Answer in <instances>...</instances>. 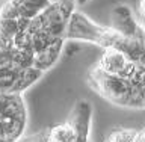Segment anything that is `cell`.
<instances>
[{
  "instance_id": "cell-1",
  "label": "cell",
  "mask_w": 145,
  "mask_h": 142,
  "mask_svg": "<svg viewBox=\"0 0 145 142\" xmlns=\"http://www.w3.org/2000/svg\"><path fill=\"white\" fill-rule=\"evenodd\" d=\"M27 106L23 94H0V142H20L27 129Z\"/></svg>"
},
{
  "instance_id": "cell-2",
  "label": "cell",
  "mask_w": 145,
  "mask_h": 142,
  "mask_svg": "<svg viewBox=\"0 0 145 142\" xmlns=\"http://www.w3.org/2000/svg\"><path fill=\"white\" fill-rule=\"evenodd\" d=\"M116 32H113L110 27H103L94 23L92 20H89L86 15H83L82 12L76 11L70 18L67 27V35L65 41H85V43H92L97 44L100 47L104 48H110L115 39Z\"/></svg>"
},
{
  "instance_id": "cell-3",
  "label": "cell",
  "mask_w": 145,
  "mask_h": 142,
  "mask_svg": "<svg viewBox=\"0 0 145 142\" xmlns=\"http://www.w3.org/2000/svg\"><path fill=\"white\" fill-rule=\"evenodd\" d=\"M89 85L98 92L103 98L109 100L113 104L125 107L127 98H129L130 83L121 76H112L103 73L95 65L89 71Z\"/></svg>"
},
{
  "instance_id": "cell-4",
  "label": "cell",
  "mask_w": 145,
  "mask_h": 142,
  "mask_svg": "<svg viewBox=\"0 0 145 142\" xmlns=\"http://www.w3.org/2000/svg\"><path fill=\"white\" fill-rule=\"evenodd\" d=\"M110 29L124 38H145V30L127 5H115L110 11Z\"/></svg>"
},
{
  "instance_id": "cell-5",
  "label": "cell",
  "mask_w": 145,
  "mask_h": 142,
  "mask_svg": "<svg viewBox=\"0 0 145 142\" xmlns=\"http://www.w3.org/2000/svg\"><path fill=\"white\" fill-rule=\"evenodd\" d=\"M91 120H92V106L88 100L77 101L70 116L77 133V142H88L91 132Z\"/></svg>"
},
{
  "instance_id": "cell-6",
  "label": "cell",
  "mask_w": 145,
  "mask_h": 142,
  "mask_svg": "<svg viewBox=\"0 0 145 142\" xmlns=\"http://www.w3.org/2000/svg\"><path fill=\"white\" fill-rule=\"evenodd\" d=\"M129 63L130 61L122 52L116 48H104L97 67L106 74L121 76L125 71V68L129 67Z\"/></svg>"
},
{
  "instance_id": "cell-7",
  "label": "cell",
  "mask_w": 145,
  "mask_h": 142,
  "mask_svg": "<svg viewBox=\"0 0 145 142\" xmlns=\"http://www.w3.org/2000/svg\"><path fill=\"white\" fill-rule=\"evenodd\" d=\"M47 142H77V133L72 122L68 120L62 124H56L52 129L45 130Z\"/></svg>"
},
{
  "instance_id": "cell-8",
  "label": "cell",
  "mask_w": 145,
  "mask_h": 142,
  "mask_svg": "<svg viewBox=\"0 0 145 142\" xmlns=\"http://www.w3.org/2000/svg\"><path fill=\"white\" fill-rule=\"evenodd\" d=\"M139 130L136 129H113L110 133L107 135L106 142H136L139 138Z\"/></svg>"
},
{
  "instance_id": "cell-9",
  "label": "cell",
  "mask_w": 145,
  "mask_h": 142,
  "mask_svg": "<svg viewBox=\"0 0 145 142\" xmlns=\"http://www.w3.org/2000/svg\"><path fill=\"white\" fill-rule=\"evenodd\" d=\"M136 14H138V21L140 27L145 30V0H138V6H136Z\"/></svg>"
},
{
  "instance_id": "cell-10",
  "label": "cell",
  "mask_w": 145,
  "mask_h": 142,
  "mask_svg": "<svg viewBox=\"0 0 145 142\" xmlns=\"http://www.w3.org/2000/svg\"><path fill=\"white\" fill-rule=\"evenodd\" d=\"M136 142H145V130H142L139 133V138H138V141Z\"/></svg>"
},
{
  "instance_id": "cell-11",
  "label": "cell",
  "mask_w": 145,
  "mask_h": 142,
  "mask_svg": "<svg viewBox=\"0 0 145 142\" xmlns=\"http://www.w3.org/2000/svg\"><path fill=\"white\" fill-rule=\"evenodd\" d=\"M85 2H88V0H76V3H85Z\"/></svg>"
}]
</instances>
